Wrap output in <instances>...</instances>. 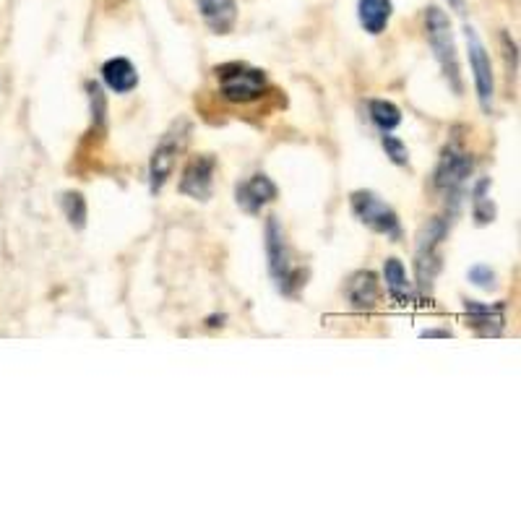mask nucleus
I'll list each match as a JSON object with an SVG mask.
<instances>
[{
	"label": "nucleus",
	"instance_id": "1",
	"mask_svg": "<svg viewBox=\"0 0 521 521\" xmlns=\"http://www.w3.org/2000/svg\"><path fill=\"white\" fill-rule=\"evenodd\" d=\"M425 40H428L430 50L436 55L438 66H441L443 76H446L449 86L454 89V94H462L464 84L462 71H459V55H456L454 29H451L449 16L443 14L438 6H430L425 11Z\"/></svg>",
	"mask_w": 521,
	"mask_h": 521
},
{
	"label": "nucleus",
	"instance_id": "2",
	"mask_svg": "<svg viewBox=\"0 0 521 521\" xmlns=\"http://www.w3.org/2000/svg\"><path fill=\"white\" fill-rule=\"evenodd\" d=\"M266 258H269V274L277 282L282 295H295L305 284V271L292 264L290 245L284 238V227L279 217L266 219Z\"/></svg>",
	"mask_w": 521,
	"mask_h": 521
},
{
	"label": "nucleus",
	"instance_id": "3",
	"mask_svg": "<svg viewBox=\"0 0 521 521\" xmlns=\"http://www.w3.org/2000/svg\"><path fill=\"white\" fill-rule=\"evenodd\" d=\"M451 222L446 217L430 219L428 225L423 227L420 238H417V253H415V274H417V287L420 292H430L436 277L443 269V256L441 245L443 240L449 238Z\"/></svg>",
	"mask_w": 521,
	"mask_h": 521
},
{
	"label": "nucleus",
	"instance_id": "4",
	"mask_svg": "<svg viewBox=\"0 0 521 521\" xmlns=\"http://www.w3.org/2000/svg\"><path fill=\"white\" fill-rule=\"evenodd\" d=\"M214 73L219 79V94L232 105H248V102L264 97L266 73L261 68H251L245 63H227Z\"/></svg>",
	"mask_w": 521,
	"mask_h": 521
},
{
	"label": "nucleus",
	"instance_id": "5",
	"mask_svg": "<svg viewBox=\"0 0 521 521\" xmlns=\"http://www.w3.org/2000/svg\"><path fill=\"white\" fill-rule=\"evenodd\" d=\"M350 206H352V214H355V219L360 222V225L378 232V235H386L389 240H402V222H399V214H396L383 198H378L376 193L370 191L352 193Z\"/></svg>",
	"mask_w": 521,
	"mask_h": 521
},
{
	"label": "nucleus",
	"instance_id": "6",
	"mask_svg": "<svg viewBox=\"0 0 521 521\" xmlns=\"http://www.w3.org/2000/svg\"><path fill=\"white\" fill-rule=\"evenodd\" d=\"M475 170V159L472 154H467L464 149H459L456 144L446 146L438 159L436 172H433V185L446 198H451V204H459V196H462L464 185H467L469 175Z\"/></svg>",
	"mask_w": 521,
	"mask_h": 521
},
{
	"label": "nucleus",
	"instance_id": "7",
	"mask_svg": "<svg viewBox=\"0 0 521 521\" xmlns=\"http://www.w3.org/2000/svg\"><path fill=\"white\" fill-rule=\"evenodd\" d=\"M188 133H191V126H188L185 120H180V123H175V126L159 139L157 149H154L152 159H149V191H152L154 196H157L167 185V180H170L172 170H175V159H178V154L183 152L185 141H188Z\"/></svg>",
	"mask_w": 521,
	"mask_h": 521
},
{
	"label": "nucleus",
	"instance_id": "8",
	"mask_svg": "<svg viewBox=\"0 0 521 521\" xmlns=\"http://www.w3.org/2000/svg\"><path fill=\"white\" fill-rule=\"evenodd\" d=\"M464 37H467V53H469V68H472V76H475V92L480 99V107L485 113L493 110V97H495V73H493V60L490 53L482 45L480 34L475 27H464Z\"/></svg>",
	"mask_w": 521,
	"mask_h": 521
},
{
	"label": "nucleus",
	"instance_id": "9",
	"mask_svg": "<svg viewBox=\"0 0 521 521\" xmlns=\"http://www.w3.org/2000/svg\"><path fill=\"white\" fill-rule=\"evenodd\" d=\"M214 172H217V159L212 154H198L183 170L180 178V193L193 201H209L214 191Z\"/></svg>",
	"mask_w": 521,
	"mask_h": 521
},
{
	"label": "nucleus",
	"instance_id": "10",
	"mask_svg": "<svg viewBox=\"0 0 521 521\" xmlns=\"http://www.w3.org/2000/svg\"><path fill=\"white\" fill-rule=\"evenodd\" d=\"M277 196V185L264 172H256L248 180L235 185V201L245 214H261V209L271 201H277Z\"/></svg>",
	"mask_w": 521,
	"mask_h": 521
},
{
	"label": "nucleus",
	"instance_id": "11",
	"mask_svg": "<svg viewBox=\"0 0 521 521\" xmlns=\"http://www.w3.org/2000/svg\"><path fill=\"white\" fill-rule=\"evenodd\" d=\"M464 313L469 318V326L480 337H498L506 329V303H477V300H464Z\"/></svg>",
	"mask_w": 521,
	"mask_h": 521
},
{
	"label": "nucleus",
	"instance_id": "12",
	"mask_svg": "<svg viewBox=\"0 0 521 521\" xmlns=\"http://www.w3.org/2000/svg\"><path fill=\"white\" fill-rule=\"evenodd\" d=\"M198 14L214 34H230L238 21V3L235 0H196Z\"/></svg>",
	"mask_w": 521,
	"mask_h": 521
},
{
	"label": "nucleus",
	"instance_id": "13",
	"mask_svg": "<svg viewBox=\"0 0 521 521\" xmlns=\"http://www.w3.org/2000/svg\"><path fill=\"white\" fill-rule=\"evenodd\" d=\"M378 295H381V290H378V279L373 271H357L347 282V300L355 310H373L378 303Z\"/></svg>",
	"mask_w": 521,
	"mask_h": 521
},
{
	"label": "nucleus",
	"instance_id": "14",
	"mask_svg": "<svg viewBox=\"0 0 521 521\" xmlns=\"http://www.w3.org/2000/svg\"><path fill=\"white\" fill-rule=\"evenodd\" d=\"M102 81L110 92L128 94L139 86V73L128 58H110L102 66Z\"/></svg>",
	"mask_w": 521,
	"mask_h": 521
},
{
	"label": "nucleus",
	"instance_id": "15",
	"mask_svg": "<svg viewBox=\"0 0 521 521\" xmlns=\"http://www.w3.org/2000/svg\"><path fill=\"white\" fill-rule=\"evenodd\" d=\"M391 0H357V19L368 34H383L391 21Z\"/></svg>",
	"mask_w": 521,
	"mask_h": 521
},
{
	"label": "nucleus",
	"instance_id": "16",
	"mask_svg": "<svg viewBox=\"0 0 521 521\" xmlns=\"http://www.w3.org/2000/svg\"><path fill=\"white\" fill-rule=\"evenodd\" d=\"M383 282H386V290L394 297L399 305H409L415 300V290L407 279V269L399 258H386L383 264Z\"/></svg>",
	"mask_w": 521,
	"mask_h": 521
},
{
	"label": "nucleus",
	"instance_id": "17",
	"mask_svg": "<svg viewBox=\"0 0 521 521\" xmlns=\"http://www.w3.org/2000/svg\"><path fill=\"white\" fill-rule=\"evenodd\" d=\"M488 191H490V178L477 180L475 188H472V217H475L477 227H485L490 225V222H495V214H498L495 204L490 201Z\"/></svg>",
	"mask_w": 521,
	"mask_h": 521
},
{
	"label": "nucleus",
	"instance_id": "18",
	"mask_svg": "<svg viewBox=\"0 0 521 521\" xmlns=\"http://www.w3.org/2000/svg\"><path fill=\"white\" fill-rule=\"evenodd\" d=\"M368 113L370 120H373L383 133H389L402 126V110H399L394 102H389V99H370Z\"/></svg>",
	"mask_w": 521,
	"mask_h": 521
},
{
	"label": "nucleus",
	"instance_id": "19",
	"mask_svg": "<svg viewBox=\"0 0 521 521\" xmlns=\"http://www.w3.org/2000/svg\"><path fill=\"white\" fill-rule=\"evenodd\" d=\"M60 206H63V214H66L68 225L73 230H84L86 227V198L79 191H68L60 198Z\"/></svg>",
	"mask_w": 521,
	"mask_h": 521
},
{
	"label": "nucleus",
	"instance_id": "20",
	"mask_svg": "<svg viewBox=\"0 0 521 521\" xmlns=\"http://www.w3.org/2000/svg\"><path fill=\"white\" fill-rule=\"evenodd\" d=\"M86 94H89V110H92V123L97 131H102L107 123V97L102 92V86L97 81L86 84Z\"/></svg>",
	"mask_w": 521,
	"mask_h": 521
},
{
	"label": "nucleus",
	"instance_id": "21",
	"mask_svg": "<svg viewBox=\"0 0 521 521\" xmlns=\"http://www.w3.org/2000/svg\"><path fill=\"white\" fill-rule=\"evenodd\" d=\"M381 144H383V152H386V157H389L394 165H399V167L409 165V149L402 139H396V136H389V133H386V136L381 139Z\"/></svg>",
	"mask_w": 521,
	"mask_h": 521
},
{
	"label": "nucleus",
	"instance_id": "22",
	"mask_svg": "<svg viewBox=\"0 0 521 521\" xmlns=\"http://www.w3.org/2000/svg\"><path fill=\"white\" fill-rule=\"evenodd\" d=\"M467 277H469V282L475 284V287H480V290H493L495 287V271L485 264L472 266Z\"/></svg>",
	"mask_w": 521,
	"mask_h": 521
},
{
	"label": "nucleus",
	"instance_id": "23",
	"mask_svg": "<svg viewBox=\"0 0 521 521\" xmlns=\"http://www.w3.org/2000/svg\"><path fill=\"white\" fill-rule=\"evenodd\" d=\"M503 40V47H506V63L508 68L516 73V66H519V55H516V42L508 37V34H501Z\"/></svg>",
	"mask_w": 521,
	"mask_h": 521
},
{
	"label": "nucleus",
	"instance_id": "24",
	"mask_svg": "<svg viewBox=\"0 0 521 521\" xmlns=\"http://www.w3.org/2000/svg\"><path fill=\"white\" fill-rule=\"evenodd\" d=\"M423 337H451V331H443V329H430V331H423Z\"/></svg>",
	"mask_w": 521,
	"mask_h": 521
},
{
	"label": "nucleus",
	"instance_id": "25",
	"mask_svg": "<svg viewBox=\"0 0 521 521\" xmlns=\"http://www.w3.org/2000/svg\"><path fill=\"white\" fill-rule=\"evenodd\" d=\"M449 3V8H454L456 14H464V0H446Z\"/></svg>",
	"mask_w": 521,
	"mask_h": 521
}]
</instances>
